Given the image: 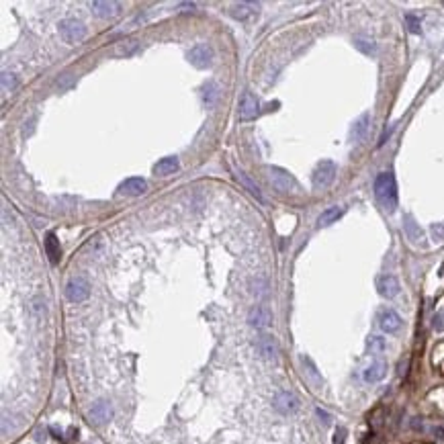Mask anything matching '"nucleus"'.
I'll return each mask as SVG.
<instances>
[{
  "label": "nucleus",
  "instance_id": "f257e3e1",
  "mask_svg": "<svg viewBox=\"0 0 444 444\" xmlns=\"http://www.w3.org/2000/svg\"><path fill=\"white\" fill-rule=\"evenodd\" d=\"M375 197L379 201V205L387 211L393 213L397 209V182L393 172H381L375 178Z\"/></svg>",
  "mask_w": 444,
  "mask_h": 444
},
{
  "label": "nucleus",
  "instance_id": "f03ea898",
  "mask_svg": "<svg viewBox=\"0 0 444 444\" xmlns=\"http://www.w3.org/2000/svg\"><path fill=\"white\" fill-rule=\"evenodd\" d=\"M266 172H268L271 184L279 192H293V190H297V180L293 178V174H289L287 170H283L279 166H268Z\"/></svg>",
  "mask_w": 444,
  "mask_h": 444
},
{
  "label": "nucleus",
  "instance_id": "7ed1b4c3",
  "mask_svg": "<svg viewBox=\"0 0 444 444\" xmlns=\"http://www.w3.org/2000/svg\"><path fill=\"white\" fill-rule=\"evenodd\" d=\"M336 172H338V166H336L332 160H321V162L315 166L313 176H311L313 186H315V188H327V186L334 182Z\"/></svg>",
  "mask_w": 444,
  "mask_h": 444
},
{
  "label": "nucleus",
  "instance_id": "20e7f679",
  "mask_svg": "<svg viewBox=\"0 0 444 444\" xmlns=\"http://www.w3.org/2000/svg\"><path fill=\"white\" fill-rule=\"evenodd\" d=\"M188 62L199 68V70H205V68H211L213 64V47L209 43H197L190 47L188 51Z\"/></svg>",
  "mask_w": 444,
  "mask_h": 444
},
{
  "label": "nucleus",
  "instance_id": "39448f33",
  "mask_svg": "<svg viewBox=\"0 0 444 444\" xmlns=\"http://www.w3.org/2000/svg\"><path fill=\"white\" fill-rule=\"evenodd\" d=\"M60 35L66 43H78L86 35V27L76 18H66L60 23Z\"/></svg>",
  "mask_w": 444,
  "mask_h": 444
},
{
  "label": "nucleus",
  "instance_id": "423d86ee",
  "mask_svg": "<svg viewBox=\"0 0 444 444\" xmlns=\"http://www.w3.org/2000/svg\"><path fill=\"white\" fill-rule=\"evenodd\" d=\"M88 295H90V285L84 277H74L66 287V297L72 303H82L88 299Z\"/></svg>",
  "mask_w": 444,
  "mask_h": 444
},
{
  "label": "nucleus",
  "instance_id": "0eeeda50",
  "mask_svg": "<svg viewBox=\"0 0 444 444\" xmlns=\"http://www.w3.org/2000/svg\"><path fill=\"white\" fill-rule=\"evenodd\" d=\"M238 115L242 121H250L256 119L260 115V103L252 92H244L240 99V107H238Z\"/></svg>",
  "mask_w": 444,
  "mask_h": 444
},
{
  "label": "nucleus",
  "instance_id": "6e6552de",
  "mask_svg": "<svg viewBox=\"0 0 444 444\" xmlns=\"http://www.w3.org/2000/svg\"><path fill=\"white\" fill-rule=\"evenodd\" d=\"M248 323H250L252 327H256V330L271 327V325H273V313H271V309L264 307V305L252 307L250 313H248Z\"/></svg>",
  "mask_w": 444,
  "mask_h": 444
},
{
  "label": "nucleus",
  "instance_id": "1a4fd4ad",
  "mask_svg": "<svg viewBox=\"0 0 444 444\" xmlns=\"http://www.w3.org/2000/svg\"><path fill=\"white\" fill-rule=\"evenodd\" d=\"M111 418H113V408H111V403L107 399H99L88 412V420L92 424H96V426H105Z\"/></svg>",
  "mask_w": 444,
  "mask_h": 444
},
{
  "label": "nucleus",
  "instance_id": "9d476101",
  "mask_svg": "<svg viewBox=\"0 0 444 444\" xmlns=\"http://www.w3.org/2000/svg\"><path fill=\"white\" fill-rule=\"evenodd\" d=\"M377 321H379V327H381L383 332H387V334H395V332H399L401 325H403L399 313L393 311V309H383V311L379 313Z\"/></svg>",
  "mask_w": 444,
  "mask_h": 444
},
{
  "label": "nucleus",
  "instance_id": "9b49d317",
  "mask_svg": "<svg viewBox=\"0 0 444 444\" xmlns=\"http://www.w3.org/2000/svg\"><path fill=\"white\" fill-rule=\"evenodd\" d=\"M275 410H277L279 414H283V416L295 414L297 410H299V399H297V395L291 393V391H281V393H277V397H275Z\"/></svg>",
  "mask_w": 444,
  "mask_h": 444
},
{
  "label": "nucleus",
  "instance_id": "f8f14e48",
  "mask_svg": "<svg viewBox=\"0 0 444 444\" xmlns=\"http://www.w3.org/2000/svg\"><path fill=\"white\" fill-rule=\"evenodd\" d=\"M399 281H397V277H393V275H381L379 279H377V291H379V295L385 297V299H393V297L399 295Z\"/></svg>",
  "mask_w": 444,
  "mask_h": 444
},
{
  "label": "nucleus",
  "instance_id": "ddd939ff",
  "mask_svg": "<svg viewBox=\"0 0 444 444\" xmlns=\"http://www.w3.org/2000/svg\"><path fill=\"white\" fill-rule=\"evenodd\" d=\"M146 190H148V182L140 176H131L119 184V192L127 197H142Z\"/></svg>",
  "mask_w": 444,
  "mask_h": 444
},
{
  "label": "nucleus",
  "instance_id": "4468645a",
  "mask_svg": "<svg viewBox=\"0 0 444 444\" xmlns=\"http://www.w3.org/2000/svg\"><path fill=\"white\" fill-rule=\"evenodd\" d=\"M90 10L101 18H113L121 12V4L119 2H107V0H94V2H90Z\"/></svg>",
  "mask_w": 444,
  "mask_h": 444
},
{
  "label": "nucleus",
  "instance_id": "2eb2a0df",
  "mask_svg": "<svg viewBox=\"0 0 444 444\" xmlns=\"http://www.w3.org/2000/svg\"><path fill=\"white\" fill-rule=\"evenodd\" d=\"M256 348H258V352H260V356H262L264 360H277V356H279L277 340H275L273 336H268V334H262V336L258 338Z\"/></svg>",
  "mask_w": 444,
  "mask_h": 444
},
{
  "label": "nucleus",
  "instance_id": "dca6fc26",
  "mask_svg": "<svg viewBox=\"0 0 444 444\" xmlns=\"http://www.w3.org/2000/svg\"><path fill=\"white\" fill-rule=\"evenodd\" d=\"M385 375H387V362L385 360H375L373 364H369L362 371V379L366 383H379L385 379Z\"/></svg>",
  "mask_w": 444,
  "mask_h": 444
},
{
  "label": "nucleus",
  "instance_id": "f3484780",
  "mask_svg": "<svg viewBox=\"0 0 444 444\" xmlns=\"http://www.w3.org/2000/svg\"><path fill=\"white\" fill-rule=\"evenodd\" d=\"M231 16L238 21H250L258 16V4L254 2H238L231 6Z\"/></svg>",
  "mask_w": 444,
  "mask_h": 444
},
{
  "label": "nucleus",
  "instance_id": "a211bd4d",
  "mask_svg": "<svg viewBox=\"0 0 444 444\" xmlns=\"http://www.w3.org/2000/svg\"><path fill=\"white\" fill-rule=\"evenodd\" d=\"M403 229H406L408 240H410L412 244H416V246H422V244H424V231H422V227L414 221V217L406 215V219H403Z\"/></svg>",
  "mask_w": 444,
  "mask_h": 444
},
{
  "label": "nucleus",
  "instance_id": "6ab92c4d",
  "mask_svg": "<svg viewBox=\"0 0 444 444\" xmlns=\"http://www.w3.org/2000/svg\"><path fill=\"white\" fill-rule=\"evenodd\" d=\"M178 170V158L176 156H166L162 158L156 166H153V174L156 176H170Z\"/></svg>",
  "mask_w": 444,
  "mask_h": 444
},
{
  "label": "nucleus",
  "instance_id": "aec40b11",
  "mask_svg": "<svg viewBox=\"0 0 444 444\" xmlns=\"http://www.w3.org/2000/svg\"><path fill=\"white\" fill-rule=\"evenodd\" d=\"M45 254L49 258L51 264H57L60 262V256H62V248H60V240L55 234H47L45 236Z\"/></svg>",
  "mask_w": 444,
  "mask_h": 444
},
{
  "label": "nucleus",
  "instance_id": "412c9836",
  "mask_svg": "<svg viewBox=\"0 0 444 444\" xmlns=\"http://www.w3.org/2000/svg\"><path fill=\"white\" fill-rule=\"evenodd\" d=\"M369 121H371L369 113L360 115V117L354 121V125H352V129H350V140H352V142H362V140H364V136H366V131H369Z\"/></svg>",
  "mask_w": 444,
  "mask_h": 444
},
{
  "label": "nucleus",
  "instance_id": "4be33fe9",
  "mask_svg": "<svg viewBox=\"0 0 444 444\" xmlns=\"http://www.w3.org/2000/svg\"><path fill=\"white\" fill-rule=\"evenodd\" d=\"M342 213H344L342 207H327V209L317 217V225H319V227L332 225V223H336V221L342 217Z\"/></svg>",
  "mask_w": 444,
  "mask_h": 444
},
{
  "label": "nucleus",
  "instance_id": "5701e85b",
  "mask_svg": "<svg viewBox=\"0 0 444 444\" xmlns=\"http://www.w3.org/2000/svg\"><path fill=\"white\" fill-rule=\"evenodd\" d=\"M219 92H221V88H219L217 82H207V86H205V94H203L205 105H207V107H215L217 101H219Z\"/></svg>",
  "mask_w": 444,
  "mask_h": 444
},
{
  "label": "nucleus",
  "instance_id": "b1692460",
  "mask_svg": "<svg viewBox=\"0 0 444 444\" xmlns=\"http://www.w3.org/2000/svg\"><path fill=\"white\" fill-rule=\"evenodd\" d=\"M354 45L358 51H362L364 55H375L377 53V43L373 39H366V37H356L354 39Z\"/></svg>",
  "mask_w": 444,
  "mask_h": 444
},
{
  "label": "nucleus",
  "instance_id": "393cba45",
  "mask_svg": "<svg viewBox=\"0 0 444 444\" xmlns=\"http://www.w3.org/2000/svg\"><path fill=\"white\" fill-rule=\"evenodd\" d=\"M366 348H369V352H373V354H381V352L387 350V342H385L383 336H371L369 342H366Z\"/></svg>",
  "mask_w": 444,
  "mask_h": 444
},
{
  "label": "nucleus",
  "instance_id": "a878e982",
  "mask_svg": "<svg viewBox=\"0 0 444 444\" xmlns=\"http://www.w3.org/2000/svg\"><path fill=\"white\" fill-rule=\"evenodd\" d=\"M238 178H240V182H242V184H244V186H246V188L250 190V195H254V197H256V199H258L260 203H264V199H262V192H260V188H258V186H256V184H254V182H252V180H250V178L246 176V172H242V170H240V172H238Z\"/></svg>",
  "mask_w": 444,
  "mask_h": 444
},
{
  "label": "nucleus",
  "instance_id": "bb28decb",
  "mask_svg": "<svg viewBox=\"0 0 444 444\" xmlns=\"http://www.w3.org/2000/svg\"><path fill=\"white\" fill-rule=\"evenodd\" d=\"M301 362H303V366L307 369V373H309V377L319 385L321 383V377H319V373H317V369H315V364H313V360L309 358V356H303L301 358Z\"/></svg>",
  "mask_w": 444,
  "mask_h": 444
},
{
  "label": "nucleus",
  "instance_id": "cd10ccee",
  "mask_svg": "<svg viewBox=\"0 0 444 444\" xmlns=\"http://www.w3.org/2000/svg\"><path fill=\"white\" fill-rule=\"evenodd\" d=\"M16 84H18V80H16V76L14 74H10V72H2V90H14L16 88Z\"/></svg>",
  "mask_w": 444,
  "mask_h": 444
},
{
  "label": "nucleus",
  "instance_id": "c85d7f7f",
  "mask_svg": "<svg viewBox=\"0 0 444 444\" xmlns=\"http://www.w3.org/2000/svg\"><path fill=\"white\" fill-rule=\"evenodd\" d=\"M406 23H408V29L412 33H420L422 31V23H420V18L416 14H406Z\"/></svg>",
  "mask_w": 444,
  "mask_h": 444
},
{
  "label": "nucleus",
  "instance_id": "c756f323",
  "mask_svg": "<svg viewBox=\"0 0 444 444\" xmlns=\"http://www.w3.org/2000/svg\"><path fill=\"white\" fill-rule=\"evenodd\" d=\"M432 238L436 242H442L444 240V223H434L432 225Z\"/></svg>",
  "mask_w": 444,
  "mask_h": 444
},
{
  "label": "nucleus",
  "instance_id": "7c9ffc66",
  "mask_svg": "<svg viewBox=\"0 0 444 444\" xmlns=\"http://www.w3.org/2000/svg\"><path fill=\"white\" fill-rule=\"evenodd\" d=\"M346 428H338L336 434H334V444H344L346 442Z\"/></svg>",
  "mask_w": 444,
  "mask_h": 444
},
{
  "label": "nucleus",
  "instance_id": "2f4dec72",
  "mask_svg": "<svg viewBox=\"0 0 444 444\" xmlns=\"http://www.w3.org/2000/svg\"><path fill=\"white\" fill-rule=\"evenodd\" d=\"M317 416H319V418L323 420V424H330V422H332V418H330V414H325L323 410H317Z\"/></svg>",
  "mask_w": 444,
  "mask_h": 444
},
{
  "label": "nucleus",
  "instance_id": "473e14b6",
  "mask_svg": "<svg viewBox=\"0 0 444 444\" xmlns=\"http://www.w3.org/2000/svg\"><path fill=\"white\" fill-rule=\"evenodd\" d=\"M434 327H436V330H442V315H436V317H434Z\"/></svg>",
  "mask_w": 444,
  "mask_h": 444
},
{
  "label": "nucleus",
  "instance_id": "72a5a7b5",
  "mask_svg": "<svg viewBox=\"0 0 444 444\" xmlns=\"http://www.w3.org/2000/svg\"><path fill=\"white\" fill-rule=\"evenodd\" d=\"M432 434H434L436 438H444V428H434Z\"/></svg>",
  "mask_w": 444,
  "mask_h": 444
}]
</instances>
